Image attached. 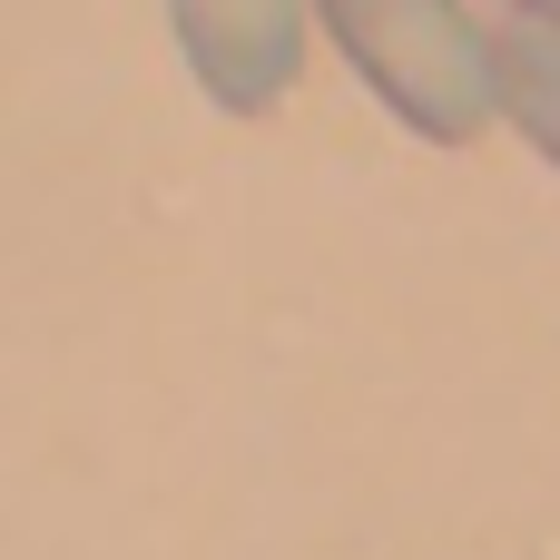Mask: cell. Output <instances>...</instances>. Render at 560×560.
<instances>
[{
  "mask_svg": "<svg viewBox=\"0 0 560 560\" xmlns=\"http://www.w3.org/2000/svg\"><path fill=\"white\" fill-rule=\"evenodd\" d=\"M315 20L413 138L472 148L502 118V30L463 0H315Z\"/></svg>",
  "mask_w": 560,
  "mask_h": 560,
  "instance_id": "cell-1",
  "label": "cell"
},
{
  "mask_svg": "<svg viewBox=\"0 0 560 560\" xmlns=\"http://www.w3.org/2000/svg\"><path fill=\"white\" fill-rule=\"evenodd\" d=\"M177 59L226 118H266L305 79V0H167Z\"/></svg>",
  "mask_w": 560,
  "mask_h": 560,
  "instance_id": "cell-2",
  "label": "cell"
},
{
  "mask_svg": "<svg viewBox=\"0 0 560 560\" xmlns=\"http://www.w3.org/2000/svg\"><path fill=\"white\" fill-rule=\"evenodd\" d=\"M502 118L560 167V30H502Z\"/></svg>",
  "mask_w": 560,
  "mask_h": 560,
  "instance_id": "cell-3",
  "label": "cell"
},
{
  "mask_svg": "<svg viewBox=\"0 0 560 560\" xmlns=\"http://www.w3.org/2000/svg\"><path fill=\"white\" fill-rule=\"evenodd\" d=\"M512 10H522L532 30H560V0H512Z\"/></svg>",
  "mask_w": 560,
  "mask_h": 560,
  "instance_id": "cell-4",
  "label": "cell"
}]
</instances>
